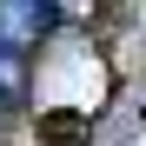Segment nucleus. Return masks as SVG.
Returning a JSON list of instances; mask_svg holds the SVG:
<instances>
[{
  "instance_id": "nucleus-1",
  "label": "nucleus",
  "mask_w": 146,
  "mask_h": 146,
  "mask_svg": "<svg viewBox=\"0 0 146 146\" xmlns=\"http://www.w3.org/2000/svg\"><path fill=\"white\" fill-rule=\"evenodd\" d=\"M46 27H53V7H33V0H0V46H33Z\"/></svg>"
},
{
  "instance_id": "nucleus-2",
  "label": "nucleus",
  "mask_w": 146,
  "mask_h": 146,
  "mask_svg": "<svg viewBox=\"0 0 146 146\" xmlns=\"http://www.w3.org/2000/svg\"><path fill=\"white\" fill-rule=\"evenodd\" d=\"M20 86H27V66H20V53H13V46H0V106H7V100H20Z\"/></svg>"
}]
</instances>
